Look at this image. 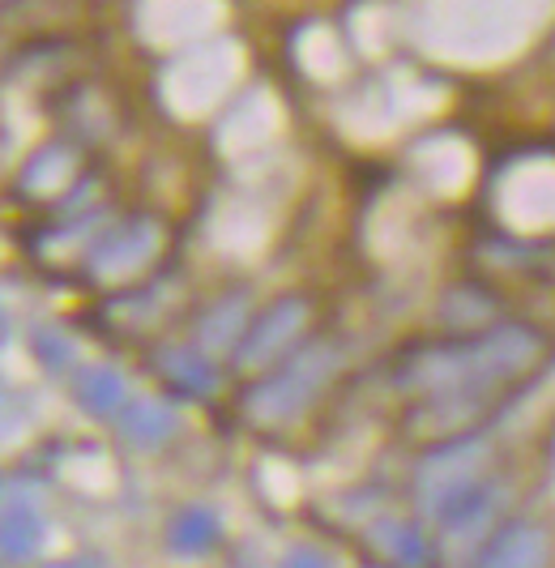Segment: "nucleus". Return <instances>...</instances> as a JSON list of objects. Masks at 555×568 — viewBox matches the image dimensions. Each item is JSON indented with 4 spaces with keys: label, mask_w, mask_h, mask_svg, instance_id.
I'll return each mask as SVG.
<instances>
[{
    "label": "nucleus",
    "mask_w": 555,
    "mask_h": 568,
    "mask_svg": "<svg viewBox=\"0 0 555 568\" xmlns=\"http://www.w3.org/2000/svg\"><path fill=\"white\" fill-rule=\"evenodd\" d=\"M534 355H538V334L534 329L500 325L483 338L418 359V368L411 376H415V385H427L444 398H471V394H483L500 381H508L513 372H522Z\"/></svg>",
    "instance_id": "nucleus-1"
},
{
    "label": "nucleus",
    "mask_w": 555,
    "mask_h": 568,
    "mask_svg": "<svg viewBox=\"0 0 555 568\" xmlns=\"http://www.w3.org/2000/svg\"><path fill=\"white\" fill-rule=\"evenodd\" d=\"M333 368H337V351H333L330 342H307L304 351L278 372V376L261 381L252 389L244 406H249L256 419H265V424L291 419L295 410H304L307 402L321 394V385L333 376Z\"/></svg>",
    "instance_id": "nucleus-2"
},
{
    "label": "nucleus",
    "mask_w": 555,
    "mask_h": 568,
    "mask_svg": "<svg viewBox=\"0 0 555 568\" xmlns=\"http://www.w3.org/2000/svg\"><path fill=\"white\" fill-rule=\"evenodd\" d=\"M304 321H307V304L300 295L274 300L265 313L252 321V329H244V338L235 346V364L240 368H256V364L274 359L278 351L304 329Z\"/></svg>",
    "instance_id": "nucleus-3"
},
{
    "label": "nucleus",
    "mask_w": 555,
    "mask_h": 568,
    "mask_svg": "<svg viewBox=\"0 0 555 568\" xmlns=\"http://www.w3.org/2000/svg\"><path fill=\"white\" fill-rule=\"evenodd\" d=\"M159 248V223L150 219H129L124 227H115L111 235H103L94 248H90V270L99 278H115V274H133L141 270Z\"/></svg>",
    "instance_id": "nucleus-4"
},
{
    "label": "nucleus",
    "mask_w": 555,
    "mask_h": 568,
    "mask_svg": "<svg viewBox=\"0 0 555 568\" xmlns=\"http://www.w3.org/2000/svg\"><path fill=\"white\" fill-rule=\"evenodd\" d=\"M547 530L538 521L513 517L478 547L471 568H547Z\"/></svg>",
    "instance_id": "nucleus-5"
},
{
    "label": "nucleus",
    "mask_w": 555,
    "mask_h": 568,
    "mask_svg": "<svg viewBox=\"0 0 555 568\" xmlns=\"http://www.w3.org/2000/svg\"><path fill=\"white\" fill-rule=\"evenodd\" d=\"M367 542L372 551L385 560L389 568H427L432 565V542L418 530L415 521L402 517H376L367 526Z\"/></svg>",
    "instance_id": "nucleus-6"
},
{
    "label": "nucleus",
    "mask_w": 555,
    "mask_h": 568,
    "mask_svg": "<svg viewBox=\"0 0 555 568\" xmlns=\"http://www.w3.org/2000/svg\"><path fill=\"white\" fill-rule=\"evenodd\" d=\"M219 539H222L219 513L205 509V505H189V509H180L167 521V551L180 556V560H193V556L214 551Z\"/></svg>",
    "instance_id": "nucleus-7"
},
{
    "label": "nucleus",
    "mask_w": 555,
    "mask_h": 568,
    "mask_svg": "<svg viewBox=\"0 0 555 568\" xmlns=\"http://www.w3.org/2000/svg\"><path fill=\"white\" fill-rule=\"evenodd\" d=\"M154 364H159V372L167 376V385L180 389L184 398H210L214 385H219L210 359H205L196 346H167V351L154 355Z\"/></svg>",
    "instance_id": "nucleus-8"
},
{
    "label": "nucleus",
    "mask_w": 555,
    "mask_h": 568,
    "mask_svg": "<svg viewBox=\"0 0 555 568\" xmlns=\"http://www.w3.org/2000/svg\"><path fill=\"white\" fill-rule=\"evenodd\" d=\"M48 539V526H43V513L9 496V509H4V530H0V542H4V565H27L39 556V547Z\"/></svg>",
    "instance_id": "nucleus-9"
},
{
    "label": "nucleus",
    "mask_w": 555,
    "mask_h": 568,
    "mask_svg": "<svg viewBox=\"0 0 555 568\" xmlns=\"http://www.w3.org/2000/svg\"><path fill=\"white\" fill-rule=\"evenodd\" d=\"M175 432H180V415L167 402H129L124 415H120V436L138 449L167 445Z\"/></svg>",
    "instance_id": "nucleus-10"
},
{
    "label": "nucleus",
    "mask_w": 555,
    "mask_h": 568,
    "mask_svg": "<svg viewBox=\"0 0 555 568\" xmlns=\"http://www.w3.org/2000/svg\"><path fill=\"white\" fill-rule=\"evenodd\" d=\"M73 398L82 402L90 415H115L129 406V381L115 368H85L73 385Z\"/></svg>",
    "instance_id": "nucleus-11"
},
{
    "label": "nucleus",
    "mask_w": 555,
    "mask_h": 568,
    "mask_svg": "<svg viewBox=\"0 0 555 568\" xmlns=\"http://www.w3.org/2000/svg\"><path fill=\"white\" fill-rule=\"evenodd\" d=\"M240 325H244V295H235V300H222L219 308H210V313L196 321V338L201 346H210V351H222V346H240Z\"/></svg>",
    "instance_id": "nucleus-12"
},
{
    "label": "nucleus",
    "mask_w": 555,
    "mask_h": 568,
    "mask_svg": "<svg viewBox=\"0 0 555 568\" xmlns=\"http://www.w3.org/2000/svg\"><path fill=\"white\" fill-rule=\"evenodd\" d=\"M30 351L39 355V364L43 368H52V372H64V368H73V342L64 338L60 329H34V342H30Z\"/></svg>",
    "instance_id": "nucleus-13"
},
{
    "label": "nucleus",
    "mask_w": 555,
    "mask_h": 568,
    "mask_svg": "<svg viewBox=\"0 0 555 568\" xmlns=\"http://www.w3.org/2000/svg\"><path fill=\"white\" fill-rule=\"evenodd\" d=\"M278 568H337V565L330 560V551H321V547H312V542H295V547L282 551Z\"/></svg>",
    "instance_id": "nucleus-14"
},
{
    "label": "nucleus",
    "mask_w": 555,
    "mask_h": 568,
    "mask_svg": "<svg viewBox=\"0 0 555 568\" xmlns=\"http://www.w3.org/2000/svg\"><path fill=\"white\" fill-rule=\"evenodd\" d=\"M43 568H111V560L99 556V551H82V556H64V560H52Z\"/></svg>",
    "instance_id": "nucleus-15"
}]
</instances>
